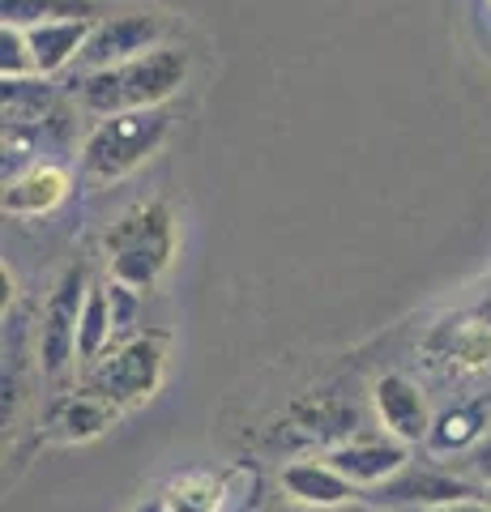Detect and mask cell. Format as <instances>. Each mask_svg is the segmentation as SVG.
I'll list each match as a JSON object with an SVG mask.
<instances>
[{"mask_svg": "<svg viewBox=\"0 0 491 512\" xmlns=\"http://www.w3.org/2000/svg\"><path fill=\"white\" fill-rule=\"evenodd\" d=\"M372 406H376V419L385 427V436L402 444H427V436H432L436 414L427 406V393L410 376L385 372L372 384Z\"/></svg>", "mask_w": 491, "mask_h": 512, "instance_id": "obj_8", "label": "cell"}, {"mask_svg": "<svg viewBox=\"0 0 491 512\" xmlns=\"http://www.w3.org/2000/svg\"><path fill=\"white\" fill-rule=\"evenodd\" d=\"M116 13L112 0H0V22L35 30V26H56V22H103Z\"/></svg>", "mask_w": 491, "mask_h": 512, "instance_id": "obj_15", "label": "cell"}, {"mask_svg": "<svg viewBox=\"0 0 491 512\" xmlns=\"http://www.w3.org/2000/svg\"><path fill=\"white\" fill-rule=\"evenodd\" d=\"M116 338V316H112V299H107V282H90L82 320H77V367H94L107 350H112Z\"/></svg>", "mask_w": 491, "mask_h": 512, "instance_id": "obj_17", "label": "cell"}, {"mask_svg": "<svg viewBox=\"0 0 491 512\" xmlns=\"http://www.w3.org/2000/svg\"><path fill=\"white\" fill-rule=\"evenodd\" d=\"M410 512H491L487 500H453V504H436V508H410Z\"/></svg>", "mask_w": 491, "mask_h": 512, "instance_id": "obj_22", "label": "cell"}, {"mask_svg": "<svg viewBox=\"0 0 491 512\" xmlns=\"http://www.w3.org/2000/svg\"><path fill=\"white\" fill-rule=\"evenodd\" d=\"M193 56L184 43H167L154 52L112 64V69L86 73L82 86H73L77 103L90 120H107V116H124V111H150V107H167L188 82Z\"/></svg>", "mask_w": 491, "mask_h": 512, "instance_id": "obj_1", "label": "cell"}, {"mask_svg": "<svg viewBox=\"0 0 491 512\" xmlns=\"http://www.w3.org/2000/svg\"><path fill=\"white\" fill-rule=\"evenodd\" d=\"M0 77H35V52L22 26L0 22Z\"/></svg>", "mask_w": 491, "mask_h": 512, "instance_id": "obj_20", "label": "cell"}, {"mask_svg": "<svg viewBox=\"0 0 491 512\" xmlns=\"http://www.w3.org/2000/svg\"><path fill=\"white\" fill-rule=\"evenodd\" d=\"M269 512H308V508H295V504H291V508H282V504H278V508H269Z\"/></svg>", "mask_w": 491, "mask_h": 512, "instance_id": "obj_24", "label": "cell"}, {"mask_svg": "<svg viewBox=\"0 0 491 512\" xmlns=\"http://www.w3.org/2000/svg\"><path fill=\"white\" fill-rule=\"evenodd\" d=\"M453 500H483V487L470 478H453L440 474L432 466H406L398 478H389L385 487L372 491V504L380 508H436V504H453Z\"/></svg>", "mask_w": 491, "mask_h": 512, "instance_id": "obj_9", "label": "cell"}, {"mask_svg": "<svg viewBox=\"0 0 491 512\" xmlns=\"http://www.w3.org/2000/svg\"><path fill=\"white\" fill-rule=\"evenodd\" d=\"M69 192H73L69 167L43 158V163H35L30 171H22L18 180L5 184V192H0V210L9 218H47L69 201Z\"/></svg>", "mask_w": 491, "mask_h": 512, "instance_id": "obj_11", "label": "cell"}, {"mask_svg": "<svg viewBox=\"0 0 491 512\" xmlns=\"http://www.w3.org/2000/svg\"><path fill=\"white\" fill-rule=\"evenodd\" d=\"M167 346H171L167 333H158V329L133 333V338L116 342L94 367H86L82 389L107 397L120 410L146 406L167 380Z\"/></svg>", "mask_w": 491, "mask_h": 512, "instance_id": "obj_4", "label": "cell"}, {"mask_svg": "<svg viewBox=\"0 0 491 512\" xmlns=\"http://www.w3.org/2000/svg\"><path fill=\"white\" fill-rule=\"evenodd\" d=\"M56 86L52 77H9L5 82V124H52L56 120Z\"/></svg>", "mask_w": 491, "mask_h": 512, "instance_id": "obj_18", "label": "cell"}, {"mask_svg": "<svg viewBox=\"0 0 491 512\" xmlns=\"http://www.w3.org/2000/svg\"><path fill=\"white\" fill-rule=\"evenodd\" d=\"M491 440V397H466V402H453L436 414L432 436H427V453L432 457H462L474 453Z\"/></svg>", "mask_w": 491, "mask_h": 512, "instance_id": "obj_12", "label": "cell"}, {"mask_svg": "<svg viewBox=\"0 0 491 512\" xmlns=\"http://www.w3.org/2000/svg\"><path fill=\"white\" fill-rule=\"evenodd\" d=\"M120 414L124 410L116 402H107V397H99V393H90V389L77 384L73 393H60L52 402V410H47V427H52V436L65 440V444H86L94 436H103Z\"/></svg>", "mask_w": 491, "mask_h": 512, "instance_id": "obj_13", "label": "cell"}, {"mask_svg": "<svg viewBox=\"0 0 491 512\" xmlns=\"http://www.w3.org/2000/svg\"><path fill=\"white\" fill-rule=\"evenodd\" d=\"M171 137V111L150 107V111H124V116L94 120L86 133L82 150H77V167L90 184H116L137 167H146L150 158L163 150Z\"/></svg>", "mask_w": 491, "mask_h": 512, "instance_id": "obj_3", "label": "cell"}, {"mask_svg": "<svg viewBox=\"0 0 491 512\" xmlns=\"http://www.w3.org/2000/svg\"><path fill=\"white\" fill-rule=\"evenodd\" d=\"M427 355H432V363H449L453 372H483V367H491V320L487 316L445 320L427 342Z\"/></svg>", "mask_w": 491, "mask_h": 512, "instance_id": "obj_14", "label": "cell"}, {"mask_svg": "<svg viewBox=\"0 0 491 512\" xmlns=\"http://www.w3.org/2000/svg\"><path fill=\"white\" fill-rule=\"evenodd\" d=\"M176 18L171 13H158V9H116L107 13L103 22H94L90 39L82 47L73 69L77 73H99V69H112V64H124V60H137L154 52V47H167L176 43Z\"/></svg>", "mask_w": 491, "mask_h": 512, "instance_id": "obj_5", "label": "cell"}, {"mask_svg": "<svg viewBox=\"0 0 491 512\" xmlns=\"http://www.w3.org/2000/svg\"><path fill=\"white\" fill-rule=\"evenodd\" d=\"M90 22H56V26H35L26 30L30 39V52H35V73L39 77H56L77 64L82 47L90 39Z\"/></svg>", "mask_w": 491, "mask_h": 512, "instance_id": "obj_16", "label": "cell"}, {"mask_svg": "<svg viewBox=\"0 0 491 512\" xmlns=\"http://www.w3.org/2000/svg\"><path fill=\"white\" fill-rule=\"evenodd\" d=\"M86 295H90L86 269L69 265L65 274H60V282L52 286L47 303H43V325H39L35 359H39L43 380H52V384H60L77 367V320H82Z\"/></svg>", "mask_w": 491, "mask_h": 512, "instance_id": "obj_6", "label": "cell"}, {"mask_svg": "<svg viewBox=\"0 0 491 512\" xmlns=\"http://www.w3.org/2000/svg\"><path fill=\"white\" fill-rule=\"evenodd\" d=\"M107 299H112V316H116V338H133V325H137V308H141V295L133 286H120V282H107Z\"/></svg>", "mask_w": 491, "mask_h": 512, "instance_id": "obj_21", "label": "cell"}, {"mask_svg": "<svg viewBox=\"0 0 491 512\" xmlns=\"http://www.w3.org/2000/svg\"><path fill=\"white\" fill-rule=\"evenodd\" d=\"M325 461L359 491H376L410 466V444L393 436H346L325 453Z\"/></svg>", "mask_w": 491, "mask_h": 512, "instance_id": "obj_7", "label": "cell"}, {"mask_svg": "<svg viewBox=\"0 0 491 512\" xmlns=\"http://www.w3.org/2000/svg\"><path fill=\"white\" fill-rule=\"evenodd\" d=\"M176 248H180V231L167 201L133 205L103 235V256H107V269H112V282L133 286L137 295L154 291L167 278Z\"/></svg>", "mask_w": 491, "mask_h": 512, "instance_id": "obj_2", "label": "cell"}, {"mask_svg": "<svg viewBox=\"0 0 491 512\" xmlns=\"http://www.w3.org/2000/svg\"><path fill=\"white\" fill-rule=\"evenodd\" d=\"M223 478H214V474H184L176 478V483L167 487L163 495V508L167 512H218L223 508Z\"/></svg>", "mask_w": 491, "mask_h": 512, "instance_id": "obj_19", "label": "cell"}, {"mask_svg": "<svg viewBox=\"0 0 491 512\" xmlns=\"http://www.w3.org/2000/svg\"><path fill=\"white\" fill-rule=\"evenodd\" d=\"M133 512H167V508H163V500H150V504H137Z\"/></svg>", "mask_w": 491, "mask_h": 512, "instance_id": "obj_23", "label": "cell"}, {"mask_svg": "<svg viewBox=\"0 0 491 512\" xmlns=\"http://www.w3.org/2000/svg\"><path fill=\"white\" fill-rule=\"evenodd\" d=\"M278 483L295 508H308V512H334V508H346L359 495V487L351 478H342L325 457L287 461L278 474Z\"/></svg>", "mask_w": 491, "mask_h": 512, "instance_id": "obj_10", "label": "cell"}]
</instances>
